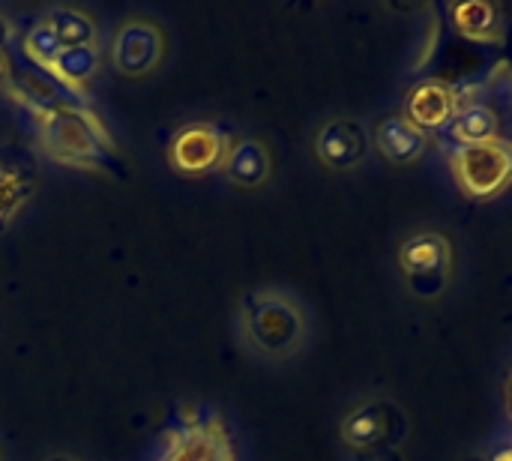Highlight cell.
<instances>
[{"label":"cell","mask_w":512,"mask_h":461,"mask_svg":"<svg viewBox=\"0 0 512 461\" xmlns=\"http://www.w3.org/2000/svg\"><path fill=\"white\" fill-rule=\"evenodd\" d=\"M6 93L24 105L36 147L48 162L78 171H111V174L123 171L114 141L102 129L99 117L84 105L69 102L66 93L27 90L18 81H12Z\"/></svg>","instance_id":"obj_1"},{"label":"cell","mask_w":512,"mask_h":461,"mask_svg":"<svg viewBox=\"0 0 512 461\" xmlns=\"http://www.w3.org/2000/svg\"><path fill=\"white\" fill-rule=\"evenodd\" d=\"M237 339L258 360L288 363L309 342L306 306L285 288H252L237 306Z\"/></svg>","instance_id":"obj_2"},{"label":"cell","mask_w":512,"mask_h":461,"mask_svg":"<svg viewBox=\"0 0 512 461\" xmlns=\"http://www.w3.org/2000/svg\"><path fill=\"white\" fill-rule=\"evenodd\" d=\"M147 461H237V447L213 408L186 405L171 414Z\"/></svg>","instance_id":"obj_3"},{"label":"cell","mask_w":512,"mask_h":461,"mask_svg":"<svg viewBox=\"0 0 512 461\" xmlns=\"http://www.w3.org/2000/svg\"><path fill=\"white\" fill-rule=\"evenodd\" d=\"M450 171L468 198H495L512 183V144L492 138L450 150Z\"/></svg>","instance_id":"obj_4"},{"label":"cell","mask_w":512,"mask_h":461,"mask_svg":"<svg viewBox=\"0 0 512 461\" xmlns=\"http://www.w3.org/2000/svg\"><path fill=\"white\" fill-rule=\"evenodd\" d=\"M231 132L216 120H189L177 126L168 138L165 159L174 174L204 177L222 168L231 150Z\"/></svg>","instance_id":"obj_5"},{"label":"cell","mask_w":512,"mask_h":461,"mask_svg":"<svg viewBox=\"0 0 512 461\" xmlns=\"http://www.w3.org/2000/svg\"><path fill=\"white\" fill-rule=\"evenodd\" d=\"M168 54V42L165 33L156 21L144 18V15H129L120 21V27L114 30L108 57L117 75L123 78H147L153 75L162 60Z\"/></svg>","instance_id":"obj_6"},{"label":"cell","mask_w":512,"mask_h":461,"mask_svg":"<svg viewBox=\"0 0 512 461\" xmlns=\"http://www.w3.org/2000/svg\"><path fill=\"white\" fill-rule=\"evenodd\" d=\"M399 267L414 294L438 297L447 288L450 267H453V252H450L447 237L432 234V231L408 237L399 249Z\"/></svg>","instance_id":"obj_7"},{"label":"cell","mask_w":512,"mask_h":461,"mask_svg":"<svg viewBox=\"0 0 512 461\" xmlns=\"http://www.w3.org/2000/svg\"><path fill=\"white\" fill-rule=\"evenodd\" d=\"M39 192V168L21 147H0V234L15 225Z\"/></svg>","instance_id":"obj_8"},{"label":"cell","mask_w":512,"mask_h":461,"mask_svg":"<svg viewBox=\"0 0 512 461\" xmlns=\"http://www.w3.org/2000/svg\"><path fill=\"white\" fill-rule=\"evenodd\" d=\"M312 147H315V156H318V162L324 168H330V171H351L369 153V132L357 120L336 117V120H327L318 129Z\"/></svg>","instance_id":"obj_9"},{"label":"cell","mask_w":512,"mask_h":461,"mask_svg":"<svg viewBox=\"0 0 512 461\" xmlns=\"http://www.w3.org/2000/svg\"><path fill=\"white\" fill-rule=\"evenodd\" d=\"M459 111V90H453L444 81H420L408 93V120L429 132V129H447Z\"/></svg>","instance_id":"obj_10"},{"label":"cell","mask_w":512,"mask_h":461,"mask_svg":"<svg viewBox=\"0 0 512 461\" xmlns=\"http://www.w3.org/2000/svg\"><path fill=\"white\" fill-rule=\"evenodd\" d=\"M222 177L240 189H258L270 180L273 159L264 141L258 138H234L231 150L222 162Z\"/></svg>","instance_id":"obj_11"},{"label":"cell","mask_w":512,"mask_h":461,"mask_svg":"<svg viewBox=\"0 0 512 461\" xmlns=\"http://www.w3.org/2000/svg\"><path fill=\"white\" fill-rule=\"evenodd\" d=\"M39 24L48 30L54 45L60 51H75V48H96L99 45V30L93 18L84 9L75 6H51L39 15Z\"/></svg>","instance_id":"obj_12"},{"label":"cell","mask_w":512,"mask_h":461,"mask_svg":"<svg viewBox=\"0 0 512 461\" xmlns=\"http://www.w3.org/2000/svg\"><path fill=\"white\" fill-rule=\"evenodd\" d=\"M426 144H429L426 132L417 129L408 117H399V114L381 120L378 129H375V147L393 165H411L414 159L423 156Z\"/></svg>","instance_id":"obj_13"},{"label":"cell","mask_w":512,"mask_h":461,"mask_svg":"<svg viewBox=\"0 0 512 461\" xmlns=\"http://www.w3.org/2000/svg\"><path fill=\"white\" fill-rule=\"evenodd\" d=\"M102 57H99V45L96 48H75V51H60L45 69H39L42 75H48L51 84L63 87V93H81L96 75H99Z\"/></svg>","instance_id":"obj_14"},{"label":"cell","mask_w":512,"mask_h":461,"mask_svg":"<svg viewBox=\"0 0 512 461\" xmlns=\"http://www.w3.org/2000/svg\"><path fill=\"white\" fill-rule=\"evenodd\" d=\"M447 135H450L453 147H471V144L492 141V138H498V114L486 102L462 105L456 111L453 123L447 126Z\"/></svg>","instance_id":"obj_15"},{"label":"cell","mask_w":512,"mask_h":461,"mask_svg":"<svg viewBox=\"0 0 512 461\" xmlns=\"http://www.w3.org/2000/svg\"><path fill=\"white\" fill-rule=\"evenodd\" d=\"M387 429H390V423H387L384 408L375 405V402H369V405L354 408L345 417V423H342V441L348 447H354V450H369V447H375V444H381L387 438Z\"/></svg>","instance_id":"obj_16"},{"label":"cell","mask_w":512,"mask_h":461,"mask_svg":"<svg viewBox=\"0 0 512 461\" xmlns=\"http://www.w3.org/2000/svg\"><path fill=\"white\" fill-rule=\"evenodd\" d=\"M450 18H453V27L474 42L498 39L501 18L492 3H456L450 6Z\"/></svg>","instance_id":"obj_17"},{"label":"cell","mask_w":512,"mask_h":461,"mask_svg":"<svg viewBox=\"0 0 512 461\" xmlns=\"http://www.w3.org/2000/svg\"><path fill=\"white\" fill-rule=\"evenodd\" d=\"M15 36H18V24L6 12H0V51H6L15 42Z\"/></svg>","instance_id":"obj_18"},{"label":"cell","mask_w":512,"mask_h":461,"mask_svg":"<svg viewBox=\"0 0 512 461\" xmlns=\"http://www.w3.org/2000/svg\"><path fill=\"white\" fill-rule=\"evenodd\" d=\"M15 81V72H12V63H9V54L0 51V90H9Z\"/></svg>","instance_id":"obj_19"},{"label":"cell","mask_w":512,"mask_h":461,"mask_svg":"<svg viewBox=\"0 0 512 461\" xmlns=\"http://www.w3.org/2000/svg\"><path fill=\"white\" fill-rule=\"evenodd\" d=\"M492 461H512V441L498 444V447H495V453H492Z\"/></svg>","instance_id":"obj_20"},{"label":"cell","mask_w":512,"mask_h":461,"mask_svg":"<svg viewBox=\"0 0 512 461\" xmlns=\"http://www.w3.org/2000/svg\"><path fill=\"white\" fill-rule=\"evenodd\" d=\"M45 461H84L81 456H75V453H51Z\"/></svg>","instance_id":"obj_21"},{"label":"cell","mask_w":512,"mask_h":461,"mask_svg":"<svg viewBox=\"0 0 512 461\" xmlns=\"http://www.w3.org/2000/svg\"><path fill=\"white\" fill-rule=\"evenodd\" d=\"M504 96H507V105L512 108V69L510 75H507V84H504Z\"/></svg>","instance_id":"obj_22"},{"label":"cell","mask_w":512,"mask_h":461,"mask_svg":"<svg viewBox=\"0 0 512 461\" xmlns=\"http://www.w3.org/2000/svg\"><path fill=\"white\" fill-rule=\"evenodd\" d=\"M507 405H510V417H512V381H510V402H507Z\"/></svg>","instance_id":"obj_23"},{"label":"cell","mask_w":512,"mask_h":461,"mask_svg":"<svg viewBox=\"0 0 512 461\" xmlns=\"http://www.w3.org/2000/svg\"><path fill=\"white\" fill-rule=\"evenodd\" d=\"M0 461H3V450H0Z\"/></svg>","instance_id":"obj_24"}]
</instances>
